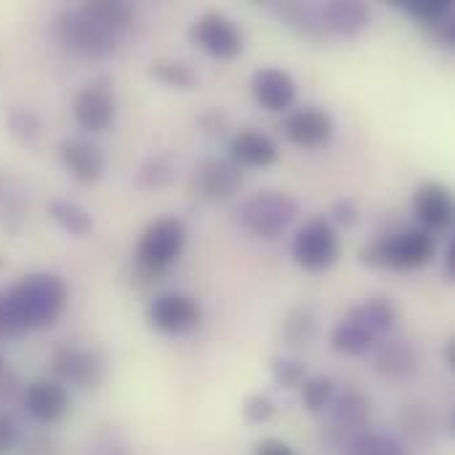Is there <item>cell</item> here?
I'll list each match as a JSON object with an SVG mask.
<instances>
[{"label":"cell","mask_w":455,"mask_h":455,"mask_svg":"<svg viewBox=\"0 0 455 455\" xmlns=\"http://www.w3.org/2000/svg\"><path fill=\"white\" fill-rule=\"evenodd\" d=\"M253 455H296L285 443H280V440H264V443H259L256 445V453Z\"/></svg>","instance_id":"cell-38"},{"label":"cell","mask_w":455,"mask_h":455,"mask_svg":"<svg viewBox=\"0 0 455 455\" xmlns=\"http://www.w3.org/2000/svg\"><path fill=\"white\" fill-rule=\"evenodd\" d=\"M445 357H448V368H453L455 365V341H448V347H445Z\"/></svg>","instance_id":"cell-41"},{"label":"cell","mask_w":455,"mask_h":455,"mask_svg":"<svg viewBox=\"0 0 455 455\" xmlns=\"http://www.w3.org/2000/svg\"><path fill=\"white\" fill-rule=\"evenodd\" d=\"M53 373L61 384H72L80 389H96L104 379V365L93 352L77 347H61L53 352Z\"/></svg>","instance_id":"cell-13"},{"label":"cell","mask_w":455,"mask_h":455,"mask_svg":"<svg viewBox=\"0 0 455 455\" xmlns=\"http://www.w3.org/2000/svg\"><path fill=\"white\" fill-rule=\"evenodd\" d=\"M21 333V325L11 309V301L5 296V291H0V339H11V336H19Z\"/></svg>","instance_id":"cell-34"},{"label":"cell","mask_w":455,"mask_h":455,"mask_svg":"<svg viewBox=\"0 0 455 455\" xmlns=\"http://www.w3.org/2000/svg\"><path fill=\"white\" fill-rule=\"evenodd\" d=\"M115 112H117V104H115V96L107 85L101 83H93V85H85L77 99H75V107H72V115H75V123L83 133H104L112 123H115Z\"/></svg>","instance_id":"cell-10"},{"label":"cell","mask_w":455,"mask_h":455,"mask_svg":"<svg viewBox=\"0 0 455 455\" xmlns=\"http://www.w3.org/2000/svg\"><path fill=\"white\" fill-rule=\"evenodd\" d=\"M16 424L11 421V416L0 413V455H8L13 448H16Z\"/></svg>","instance_id":"cell-36"},{"label":"cell","mask_w":455,"mask_h":455,"mask_svg":"<svg viewBox=\"0 0 455 455\" xmlns=\"http://www.w3.org/2000/svg\"><path fill=\"white\" fill-rule=\"evenodd\" d=\"M413 211H416V219L421 221V229L427 232L448 229L453 224V195L448 187L429 181L419 187L413 197Z\"/></svg>","instance_id":"cell-17"},{"label":"cell","mask_w":455,"mask_h":455,"mask_svg":"<svg viewBox=\"0 0 455 455\" xmlns=\"http://www.w3.org/2000/svg\"><path fill=\"white\" fill-rule=\"evenodd\" d=\"M277 157H280L277 144H275L267 133H261V131H256V128H243V131H237V133L232 136V141H229V160H232L235 165L269 168V165L277 163Z\"/></svg>","instance_id":"cell-18"},{"label":"cell","mask_w":455,"mask_h":455,"mask_svg":"<svg viewBox=\"0 0 455 455\" xmlns=\"http://www.w3.org/2000/svg\"><path fill=\"white\" fill-rule=\"evenodd\" d=\"M59 160L80 184H96L104 176V152L88 139H64L59 144Z\"/></svg>","instance_id":"cell-14"},{"label":"cell","mask_w":455,"mask_h":455,"mask_svg":"<svg viewBox=\"0 0 455 455\" xmlns=\"http://www.w3.org/2000/svg\"><path fill=\"white\" fill-rule=\"evenodd\" d=\"M192 40L195 45H200L208 56L219 59V61H232L243 53V32L240 27L224 16V13H203L195 24H192Z\"/></svg>","instance_id":"cell-9"},{"label":"cell","mask_w":455,"mask_h":455,"mask_svg":"<svg viewBox=\"0 0 455 455\" xmlns=\"http://www.w3.org/2000/svg\"><path fill=\"white\" fill-rule=\"evenodd\" d=\"M171 173H173V165L165 160V157H149L139 173H136V184L141 189H160L171 181Z\"/></svg>","instance_id":"cell-30"},{"label":"cell","mask_w":455,"mask_h":455,"mask_svg":"<svg viewBox=\"0 0 455 455\" xmlns=\"http://www.w3.org/2000/svg\"><path fill=\"white\" fill-rule=\"evenodd\" d=\"M149 75L168 85V88H189L195 83V75L192 69L184 64V61H176V59H160V61H152L149 67Z\"/></svg>","instance_id":"cell-29"},{"label":"cell","mask_w":455,"mask_h":455,"mask_svg":"<svg viewBox=\"0 0 455 455\" xmlns=\"http://www.w3.org/2000/svg\"><path fill=\"white\" fill-rule=\"evenodd\" d=\"M8 379H11V373H8V363H5V357L0 355V387H3Z\"/></svg>","instance_id":"cell-40"},{"label":"cell","mask_w":455,"mask_h":455,"mask_svg":"<svg viewBox=\"0 0 455 455\" xmlns=\"http://www.w3.org/2000/svg\"><path fill=\"white\" fill-rule=\"evenodd\" d=\"M243 416H245V421H251V424H267V421L275 416V403H272L267 395H253V397L245 400Z\"/></svg>","instance_id":"cell-33"},{"label":"cell","mask_w":455,"mask_h":455,"mask_svg":"<svg viewBox=\"0 0 455 455\" xmlns=\"http://www.w3.org/2000/svg\"><path fill=\"white\" fill-rule=\"evenodd\" d=\"M379 339H373L363 325L352 323V320H341L333 333H331V347L333 352L339 355H347V357H360V355H368L373 347H376Z\"/></svg>","instance_id":"cell-22"},{"label":"cell","mask_w":455,"mask_h":455,"mask_svg":"<svg viewBox=\"0 0 455 455\" xmlns=\"http://www.w3.org/2000/svg\"><path fill=\"white\" fill-rule=\"evenodd\" d=\"M291 253L307 272H325L339 259V232L328 216H312L293 237Z\"/></svg>","instance_id":"cell-6"},{"label":"cell","mask_w":455,"mask_h":455,"mask_svg":"<svg viewBox=\"0 0 455 455\" xmlns=\"http://www.w3.org/2000/svg\"><path fill=\"white\" fill-rule=\"evenodd\" d=\"M147 320L155 331L165 336H187L200 328L203 307L195 296L187 293H160L152 299Z\"/></svg>","instance_id":"cell-7"},{"label":"cell","mask_w":455,"mask_h":455,"mask_svg":"<svg viewBox=\"0 0 455 455\" xmlns=\"http://www.w3.org/2000/svg\"><path fill=\"white\" fill-rule=\"evenodd\" d=\"M333 419L341 429H360L368 419V400L357 392L341 397L333 408Z\"/></svg>","instance_id":"cell-28"},{"label":"cell","mask_w":455,"mask_h":455,"mask_svg":"<svg viewBox=\"0 0 455 455\" xmlns=\"http://www.w3.org/2000/svg\"><path fill=\"white\" fill-rule=\"evenodd\" d=\"M24 411L37 424H59L69 413V392L56 379H35L24 387Z\"/></svg>","instance_id":"cell-11"},{"label":"cell","mask_w":455,"mask_h":455,"mask_svg":"<svg viewBox=\"0 0 455 455\" xmlns=\"http://www.w3.org/2000/svg\"><path fill=\"white\" fill-rule=\"evenodd\" d=\"M56 35L72 53L85 59H104L115 51L117 43V37L96 19H91L80 5L67 8L56 16Z\"/></svg>","instance_id":"cell-5"},{"label":"cell","mask_w":455,"mask_h":455,"mask_svg":"<svg viewBox=\"0 0 455 455\" xmlns=\"http://www.w3.org/2000/svg\"><path fill=\"white\" fill-rule=\"evenodd\" d=\"M240 187H243L240 165H235L232 160H221V157L200 160L189 176V189L203 203H224L235 197Z\"/></svg>","instance_id":"cell-8"},{"label":"cell","mask_w":455,"mask_h":455,"mask_svg":"<svg viewBox=\"0 0 455 455\" xmlns=\"http://www.w3.org/2000/svg\"><path fill=\"white\" fill-rule=\"evenodd\" d=\"M437 240L427 229H397L392 235L379 237L368 248H363L360 259L368 267L384 269H421L435 259Z\"/></svg>","instance_id":"cell-2"},{"label":"cell","mask_w":455,"mask_h":455,"mask_svg":"<svg viewBox=\"0 0 455 455\" xmlns=\"http://www.w3.org/2000/svg\"><path fill=\"white\" fill-rule=\"evenodd\" d=\"M347 320L363 325L373 339H381V336H387L395 328L397 312H395L392 301H387V299H368L360 307H355L347 315Z\"/></svg>","instance_id":"cell-20"},{"label":"cell","mask_w":455,"mask_h":455,"mask_svg":"<svg viewBox=\"0 0 455 455\" xmlns=\"http://www.w3.org/2000/svg\"><path fill=\"white\" fill-rule=\"evenodd\" d=\"M347 455H408L405 445L392 437V435H381V432H363L357 435L349 445Z\"/></svg>","instance_id":"cell-25"},{"label":"cell","mask_w":455,"mask_h":455,"mask_svg":"<svg viewBox=\"0 0 455 455\" xmlns=\"http://www.w3.org/2000/svg\"><path fill=\"white\" fill-rule=\"evenodd\" d=\"M200 125H203L208 133H221V128L227 125V117H224L219 109H208V112L200 117Z\"/></svg>","instance_id":"cell-37"},{"label":"cell","mask_w":455,"mask_h":455,"mask_svg":"<svg viewBox=\"0 0 455 455\" xmlns=\"http://www.w3.org/2000/svg\"><path fill=\"white\" fill-rule=\"evenodd\" d=\"M285 136L301 149L328 147L333 139V117L320 107H301L285 117Z\"/></svg>","instance_id":"cell-12"},{"label":"cell","mask_w":455,"mask_h":455,"mask_svg":"<svg viewBox=\"0 0 455 455\" xmlns=\"http://www.w3.org/2000/svg\"><path fill=\"white\" fill-rule=\"evenodd\" d=\"M91 19H96L104 29H109L115 37H120L131 21H133V5L123 0H91L80 5Z\"/></svg>","instance_id":"cell-21"},{"label":"cell","mask_w":455,"mask_h":455,"mask_svg":"<svg viewBox=\"0 0 455 455\" xmlns=\"http://www.w3.org/2000/svg\"><path fill=\"white\" fill-rule=\"evenodd\" d=\"M328 221H331V224L336 221V224H341V227H352V224L357 221V205H355V200H339V203L333 205Z\"/></svg>","instance_id":"cell-35"},{"label":"cell","mask_w":455,"mask_h":455,"mask_svg":"<svg viewBox=\"0 0 455 455\" xmlns=\"http://www.w3.org/2000/svg\"><path fill=\"white\" fill-rule=\"evenodd\" d=\"M253 99L267 112H285L296 101V80L280 67H264L251 80Z\"/></svg>","instance_id":"cell-15"},{"label":"cell","mask_w":455,"mask_h":455,"mask_svg":"<svg viewBox=\"0 0 455 455\" xmlns=\"http://www.w3.org/2000/svg\"><path fill=\"white\" fill-rule=\"evenodd\" d=\"M413 19H419V21H424V24H429V27H440V24H445V21H451L453 19V8H451V3L448 0H408V3H400Z\"/></svg>","instance_id":"cell-27"},{"label":"cell","mask_w":455,"mask_h":455,"mask_svg":"<svg viewBox=\"0 0 455 455\" xmlns=\"http://www.w3.org/2000/svg\"><path fill=\"white\" fill-rule=\"evenodd\" d=\"M184 245H187V227L181 219H176V216L155 219L139 240L136 264L141 272L155 277L179 261Z\"/></svg>","instance_id":"cell-4"},{"label":"cell","mask_w":455,"mask_h":455,"mask_svg":"<svg viewBox=\"0 0 455 455\" xmlns=\"http://www.w3.org/2000/svg\"><path fill=\"white\" fill-rule=\"evenodd\" d=\"M373 365H376V371L381 376L405 379V376L416 373V368H419V352H416L413 344H408L403 339H387V341L376 344Z\"/></svg>","instance_id":"cell-19"},{"label":"cell","mask_w":455,"mask_h":455,"mask_svg":"<svg viewBox=\"0 0 455 455\" xmlns=\"http://www.w3.org/2000/svg\"><path fill=\"white\" fill-rule=\"evenodd\" d=\"M8 128H11V133H13L19 141H35L37 133H40L37 117H35L32 112H27V109H13V112L8 115Z\"/></svg>","instance_id":"cell-32"},{"label":"cell","mask_w":455,"mask_h":455,"mask_svg":"<svg viewBox=\"0 0 455 455\" xmlns=\"http://www.w3.org/2000/svg\"><path fill=\"white\" fill-rule=\"evenodd\" d=\"M5 296L21 331H37L56 323V317L64 312L69 288L64 277L53 272H35L21 277L13 288H8Z\"/></svg>","instance_id":"cell-1"},{"label":"cell","mask_w":455,"mask_h":455,"mask_svg":"<svg viewBox=\"0 0 455 455\" xmlns=\"http://www.w3.org/2000/svg\"><path fill=\"white\" fill-rule=\"evenodd\" d=\"M299 216V205L283 192H256L237 208V224L261 240H277Z\"/></svg>","instance_id":"cell-3"},{"label":"cell","mask_w":455,"mask_h":455,"mask_svg":"<svg viewBox=\"0 0 455 455\" xmlns=\"http://www.w3.org/2000/svg\"><path fill=\"white\" fill-rule=\"evenodd\" d=\"M48 216H51L64 232H69V235H75V237H85V235L93 232V216H91L83 205H77V203H72V200H51V203H48Z\"/></svg>","instance_id":"cell-23"},{"label":"cell","mask_w":455,"mask_h":455,"mask_svg":"<svg viewBox=\"0 0 455 455\" xmlns=\"http://www.w3.org/2000/svg\"><path fill=\"white\" fill-rule=\"evenodd\" d=\"M301 403L309 413H325L336 403V384L325 376L307 379L301 384Z\"/></svg>","instance_id":"cell-26"},{"label":"cell","mask_w":455,"mask_h":455,"mask_svg":"<svg viewBox=\"0 0 455 455\" xmlns=\"http://www.w3.org/2000/svg\"><path fill=\"white\" fill-rule=\"evenodd\" d=\"M317 19H320L323 35L355 37L368 27L371 11L357 0H331V3L317 5Z\"/></svg>","instance_id":"cell-16"},{"label":"cell","mask_w":455,"mask_h":455,"mask_svg":"<svg viewBox=\"0 0 455 455\" xmlns=\"http://www.w3.org/2000/svg\"><path fill=\"white\" fill-rule=\"evenodd\" d=\"M317 333V317L312 309L307 307H299V309H291L288 317L283 320V341L285 347L291 349H304L312 344Z\"/></svg>","instance_id":"cell-24"},{"label":"cell","mask_w":455,"mask_h":455,"mask_svg":"<svg viewBox=\"0 0 455 455\" xmlns=\"http://www.w3.org/2000/svg\"><path fill=\"white\" fill-rule=\"evenodd\" d=\"M445 272H448V277L455 280V240L448 245V256H445Z\"/></svg>","instance_id":"cell-39"},{"label":"cell","mask_w":455,"mask_h":455,"mask_svg":"<svg viewBox=\"0 0 455 455\" xmlns=\"http://www.w3.org/2000/svg\"><path fill=\"white\" fill-rule=\"evenodd\" d=\"M272 376L280 387L285 389H296L307 381V368L299 360L291 357H275L272 360Z\"/></svg>","instance_id":"cell-31"}]
</instances>
